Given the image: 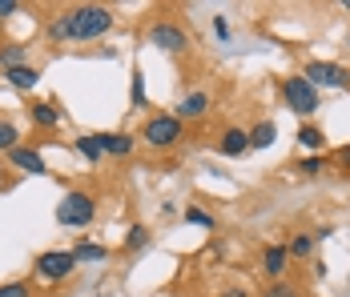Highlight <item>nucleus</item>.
Wrapping results in <instances>:
<instances>
[{
  "mask_svg": "<svg viewBox=\"0 0 350 297\" xmlns=\"http://www.w3.org/2000/svg\"><path fill=\"white\" fill-rule=\"evenodd\" d=\"M65 20H69V40H101V36L113 33L117 16L109 4H77V8H65Z\"/></svg>",
  "mask_w": 350,
  "mask_h": 297,
  "instance_id": "f257e3e1",
  "label": "nucleus"
},
{
  "mask_svg": "<svg viewBox=\"0 0 350 297\" xmlns=\"http://www.w3.org/2000/svg\"><path fill=\"white\" fill-rule=\"evenodd\" d=\"M97 221V197L89 189H69L57 205V225L65 229H89Z\"/></svg>",
  "mask_w": 350,
  "mask_h": 297,
  "instance_id": "f03ea898",
  "label": "nucleus"
},
{
  "mask_svg": "<svg viewBox=\"0 0 350 297\" xmlns=\"http://www.w3.org/2000/svg\"><path fill=\"white\" fill-rule=\"evenodd\" d=\"M181 137H185V125L177 121L174 113H153L141 125V145H149L153 153H165V149L181 145Z\"/></svg>",
  "mask_w": 350,
  "mask_h": 297,
  "instance_id": "7ed1b4c3",
  "label": "nucleus"
},
{
  "mask_svg": "<svg viewBox=\"0 0 350 297\" xmlns=\"http://www.w3.org/2000/svg\"><path fill=\"white\" fill-rule=\"evenodd\" d=\"M145 40H149V48H161V53H170V57H181V53H189V33L170 20V16H157L149 29H145Z\"/></svg>",
  "mask_w": 350,
  "mask_h": 297,
  "instance_id": "20e7f679",
  "label": "nucleus"
},
{
  "mask_svg": "<svg viewBox=\"0 0 350 297\" xmlns=\"http://www.w3.org/2000/svg\"><path fill=\"white\" fill-rule=\"evenodd\" d=\"M33 273H36V281H44V285H61V281H69L77 273V261H72L69 249H44V253H36Z\"/></svg>",
  "mask_w": 350,
  "mask_h": 297,
  "instance_id": "39448f33",
  "label": "nucleus"
},
{
  "mask_svg": "<svg viewBox=\"0 0 350 297\" xmlns=\"http://www.w3.org/2000/svg\"><path fill=\"white\" fill-rule=\"evenodd\" d=\"M282 100H286V104H290V113H298V117H310V113H318V104H322L318 89L302 76V72L282 81Z\"/></svg>",
  "mask_w": 350,
  "mask_h": 297,
  "instance_id": "423d86ee",
  "label": "nucleus"
},
{
  "mask_svg": "<svg viewBox=\"0 0 350 297\" xmlns=\"http://www.w3.org/2000/svg\"><path fill=\"white\" fill-rule=\"evenodd\" d=\"M302 76L314 89H350V68L334 65V61H310V65L302 68Z\"/></svg>",
  "mask_w": 350,
  "mask_h": 297,
  "instance_id": "0eeeda50",
  "label": "nucleus"
},
{
  "mask_svg": "<svg viewBox=\"0 0 350 297\" xmlns=\"http://www.w3.org/2000/svg\"><path fill=\"white\" fill-rule=\"evenodd\" d=\"M8 157V165L21 169V173H29V177H49V161L40 157V149L36 145H16L12 153H4Z\"/></svg>",
  "mask_w": 350,
  "mask_h": 297,
  "instance_id": "6e6552de",
  "label": "nucleus"
},
{
  "mask_svg": "<svg viewBox=\"0 0 350 297\" xmlns=\"http://www.w3.org/2000/svg\"><path fill=\"white\" fill-rule=\"evenodd\" d=\"M286 269H290L286 241H270V245L262 249V273H266V281H282V277H286Z\"/></svg>",
  "mask_w": 350,
  "mask_h": 297,
  "instance_id": "1a4fd4ad",
  "label": "nucleus"
},
{
  "mask_svg": "<svg viewBox=\"0 0 350 297\" xmlns=\"http://www.w3.org/2000/svg\"><path fill=\"white\" fill-rule=\"evenodd\" d=\"M210 113V93L206 89H193V93H185V97L177 100V109H174V117L185 125V121H202Z\"/></svg>",
  "mask_w": 350,
  "mask_h": 297,
  "instance_id": "9d476101",
  "label": "nucleus"
},
{
  "mask_svg": "<svg viewBox=\"0 0 350 297\" xmlns=\"http://www.w3.org/2000/svg\"><path fill=\"white\" fill-rule=\"evenodd\" d=\"M217 153H221V157H230V161H234V157H245V153H250V132L238 129V125H234V129H226L221 137H217Z\"/></svg>",
  "mask_w": 350,
  "mask_h": 297,
  "instance_id": "9b49d317",
  "label": "nucleus"
},
{
  "mask_svg": "<svg viewBox=\"0 0 350 297\" xmlns=\"http://www.w3.org/2000/svg\"><path fill=\"white\" fill-rule=\"evenodd\" d=\"M29 121H33L36 129H49V132H53L61 121H65V113H61L53 100H33V104H29Z\"/></svg>",
  "mask_w": 350,
  "mask_h": 297,
  "instance_id": "f8f14e48",
  "label": "nucleus"
},
{
  "mask_svg": "<svg viewBox=\"0 0 350 297\" xmlns=\"http://www.w3.org/2000/svg\"><path fill=\"white\" fill-rule=\"evenodd\" d=\"M69 253H72V261H77V265H101V261H109V245H101V241H77Z\"/></svg>",
  "mask_w": 350,
  "mask_h": 297,
  "instance_id": "ddd939ff",
  "label": "nucleus"
},
{
  "mask_svg": "<svg viewBox=\"0 0 350 297\" xmlns=\"http://www.w3.org/2000/svg\"><path fill=\"white\" fill-rule=\"evenodd\" d=\"M72 149H77V157H85L89 165H101V161H105V149H101V132H81V137L72 141Z\"/></svg>",
  "mask_w": 350,
  "mask_h": 297,
  "instance_id": "4468645a",
  "label": "nucleus"
},
{
  "mask_svg": "<svg viewBox=\"0 0 350 297\" xmlns=\"http://www.w3.org/2000/svg\"><path fill=\"white\" fill-rule=\"evenodd\" d=\"M4 81L12 85V89H21V93H29L40 85V68L36 65H16V68H4Z\"/></svg>",
  "mask_w": 350,
  "mask_h": 297,
  "instance_id": "2eb2a0df",
  "label": "nucleus"
},
{
  "mask_svg": "<svg viewBox=\"0 0 350 297\" xmlns=\"http://www.w3.org/2000/svg\"><path fill=\"white\" fill-rule=\"evenodd\" d=\"M101 149H105V157H129L137 149V141H133V132H101Z\"/></svg>",
  "mask_w": 350,
  "mask_h": 297,
  "instance_id": "dca6fc26",
  "label": "nucleus"
},
{
  "mask_svg": "<svg viewBox=\"0 0 350 297\" xmlns=\"http://www.w3.org/2000/svg\"><path fill=\"white\" fill-rule=\"evenodd\" d=\"M318 249L314 233H294L290 241H286V253H290V261H310Z\"/></svg>",
  "mask_w": 350,
  "mask_h": 297,
  "instance_id": "f3484780",
  "label": "nucleus"
},
{
  "mask_svg": "<svg viewBox=\"0 0 350 297\" xmlns=\"http://www.w3.org/2000/svg\"><path fill=\"white\" fill-rule=\"evenodd\" d=\"M245 132H250V149H270V145L278 141V125H274L270 117H266V121H258L254 129H245Z\"/></svg>",
  "mask_w": 350,
  "mask_h": 297,
  "instance_id": "a211bd4d",
  "label": "nucleus"
},
{
  "mask_svg": "<svg viewBox=\"0 0 350 297\" xmlns=\"http://www.w3.org/2000/svg\"><path fill=\"white\" fill-rule=\"evenodd\" d=\"M294 141H298V145H302V149H310V153H318V149H322V145H326V132L318 129V125H310V121H306V125H302V129L294 132Z\"/></svg>",
  "mask_w": 350,
  "mask_h": 297,
  "instance_id": "6ab92c4d",
  "label": "nucleus"
},
{
  "mask_svg": "<svg viewBox=\"0 0 350 297\" xmlns=\"http://www.w3.org/2000/svg\"><path fill=\"white\" fill-rule=\"evenodd\" d=\"M181 217H185V225H198V229H217V217H213V213H206L202 205H189Z\"/></svg>",
  "mask_w": 350,
  "mask_h": 297,
  "instance_id": "aec40b11",
  "label": "nucleus"
},
{
  "mask_svg": "<svg viewBox=\"0 0 350 297\" xmlns=\"http://www.w3.org/2000/svg\"><path fill=\"white\" fill-rule=\"evenodd\" d=\"M16 65H29L25 44H8V48H0V72H4V68H16Z\"/></svg>",
  "mask_w": 350,
  "mask_h": 297,
  "instance_id": "412c9836",
  "label": "nucleus"
},
{
  "mask_svg": "<svg viewBox=\"0 0 350 297\" xmlns=\"http://www.w3.org/2000/svg\"><path fill=\"white\" fill-rule=\"evenodd\" d=\"M145 245H149V229H145L141 221H133L129 233H125V249H129V253H137V249H145Z\"/></svg>",
  "mask_w": 350,
  "mask_h": 297,
  "instance_id": "4be33fe9",
  "label": "nucleus"
},
{
  "mask_svg": "<svg viewBox=\"0 0 350 297\" xmlns=\"http://www.w3.org/2000/svg\"><path fill=\"white\" fill-rule=\"evenodd\" d=\"M21 145V129L12 121H0V153H12Z\"/></svg>",
  "mask_w": 350,
  "mask_h": 297,
  "instance_id": "5701e85b",
  "label": "nucleus"
},
{
  "mask_svg": "<svg viewBox=\"0 0 350 297\" xmlns=\"http://www.w3.org/2000/svg\"><path fill=\"white\" fill-rule=\"evenodd\" d=\"M322 169H326V161H322L318 153H310V157L298 161V173H302V177H322Z\"/></svg>",
  "mask_w": 350,
  "mask_h": 297,
  "instance_id": "b1692460",
  "label": "nucleus"
},
{
  "mask_svg": "<svg viewBox=\"0 0 350 297\" xmlns=\"http://www.w3.org/2000/svg\"><path fill=\"white\" fill-rule=\"evenodd\" d=\"M0 297H33V285L29 281H4L0 285Z\"/></svg>",
  "mask_w": 350,
  "mask_h": 297,
  "instance_id": "393cba45",
  "label": "nucleus"
},
{
  "mask_svg": "<svg viewBox=\"0 0 350 297\" xmlns=\"http://www.w3.org/2000/svg\"><path fill=\"white\" fill-rule=\"evenodd\" d=\"M262 297H298V289H294V285H290V281L282 277V281H270V285H266V294H262Z\"/></svg>",
  "mask_w": 350,
  "mask_h": 297,
  "instance_id": "a878e982",
  "label": "nucleus"
},
{
  "mask_svg": "<svg viewBox=\"0 0 350 297\" xmlns=\"http://www.w3.org/2000/svg\"><path fill=\"white\" fill-rule=\"evenodd\" d=\"M149 100H145V76H141V68H133V109H145Z\"/></svg>",
  "mask_w": 350,
  "mask_h": 297,
  "instance_id": "bb28decb",
  "label": "nucleus"
},
{
  "mask_svg": "<svg viewBox=\"0 0 350 297\" xmlns=\"http://www.w3.org/2000/svg\"><path fill=\"white\" fill-rule=\"evenodd\" d=\"M213 36H217V40H230V20H226V16H213Z\"/></svg>",
  "mask_w": 350,
  "mask_h": 297,
  "instance_id": "cd10ccee",
  "label": "nucleus"
},
{
  "mask_svg": "<svg viewBox=\"0 0 350 297\" xmlns=\"http://www.w3.org/2000/svg\"><path fill=\"white\" fill-rule=\"evenodd\" d=\"M16 12H21V4H16V0H0V25H4V20H12Z\"/></svg>",
  "mask_w": 350,
  "mask_h": 297,
  "instance_id": "c85d7f7f",
  "label": "nucleus"
},
{
  "mask_svg": "<svg viewBox=\"0 0 350 297\" xmlns=\"http://www.w3.org/2000/svg\"><path fill=\"white\" fill-rule=\"evenodd\" d=\"M217 297H250V289H242V285H230V289H221Z\"/></svg>",
  "mask_w": 350,
  "mask_h": 297,
  "instance_id": "c756f323",
  "label": "nucleus"
},
{
  "mask_svg": "<svg viewBox=\"0 0 350 297\" xmlns=\"http://www.w3.org/2000/svg\"><path fill=\"white\" fill-rule=\"evenodd\" d=\"M338 165L350 169V145H342V149H338Z\"/></svg>",
  "mask_w": 350,
  "mask_h": 297,
  "instance_id": "7c9ffc66",
  "label": "nucleus"
},
{
  "mask_svg": "<svg viewBox=\"0 0 350 297\" xmlns=\"http://www.w3.org/2000/svg\"><path fill=\"white\" fill-rule=\"evenodd\" d=\"M330 233H334V225H322V229H314V241H326Z\"/></svg>",
  "mask_w": 350,
  "mask_h": 297,
  "instance_id": "2f4dec72",
  "label": "nucleus"
},
{
  "mask_svg": "<svg viewBox=\"0 0 350 297\" xmlns=\"http://www.w3.org/2000/svg\"><path fill=\"white\" fill-rule=\"evenodd\" d=\"M342 8H347V12H350V0H347V4H342Z\"/></svg>",
  "mask_w": 350,
  "mask_h": 297,
  "instance_id": "473e14b6",
  "label": "nucleus"
}]
</instances>
